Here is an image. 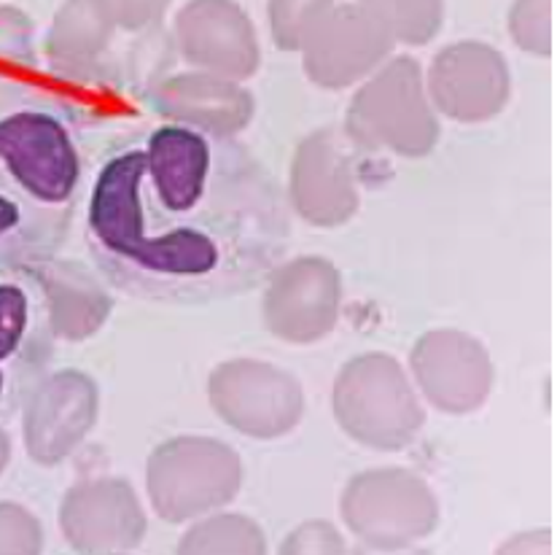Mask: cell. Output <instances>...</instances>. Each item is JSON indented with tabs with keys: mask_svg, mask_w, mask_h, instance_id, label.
<instances>
[{
	"mask_svg": "<svg viewBox=\"0 0 557 555\" xmlns=\"http://www.w3.org/2000/svg\"><path fill=\"white\" fill-rule=\"evenodd\" d=\"M175 44L202 73L240 82L259 67V41L237 3H186L175 20Z\"/></svg>",
	"mask_w": 557,
	"mask_h": 555,
	"instance_id": "8",
	"label": "cell"
},
{
	"mask_svg": "<svg viewBox=\"0 0 557 555\" xmlns=\"http://www.w3.org/2000/svg\"><path fill=\"white\" fill-rule=\"evenodd\" d=\"M243 467L230 445L208 437H178L159 445L149 458V496L168 523L200 518L235 499Z\"/></svg>",
	"mask_w": 557,
	"mask_h": 555,
	"instance_id": "3",
	"label": "cell"
},
{
	"mask_svg": "<svg viewBox=\"0 0 557 555\" xmlns=\"http://www.w3.org/2000/svg\"><path fill=\"white\" fill-rule=\"evenodd\" d=\"M0 270H3V268H0Z\"/></svg>",
	"mask_w": 557,
	"mask_h": 555,
	"instance_id": "18",
	"label": "cell"
},
{
	"mask_svg": "<svg viewBox=\"0 0 557 555\" xmlns=\"http://www.w3.org/2000/svg\"><path fill=\"white\" fill-rule=\"evenodd\" d=\"M44 531L38 520L20 504H0V553H38Z\"/></svg>",
	"mask_w": 557,
	"mask_h": 555,
	"instance_id": "14",
	"label": "cell"
},
{
	"mask_svg": "<svg viewBox=\"0 0 557 555\" xmlns=\"http://www.w3.org/2000/svg\"><path fill=\"white\" fill-rule=\"evenodd\" d=\"M264 319L277 337L310 343L332 330L337 313V273L321 259H294L267 278Z\"/></svg>",
	"mask_w": 557,
	"mask_h": 555,
	"instance_id": "9",
	"label": "cell"
},
{
	"mask_svg": "<svg viewBox=\"0 0 557 555\" xmlns=\"http://www.w3.org/2000/svg\"><path fill=\"white\" fill-rule=\"evenodd\" d=\"M307 5L297 3H272L270 5V22L275 44L283 49H299L302 47V33L307 22Z\"/></svg>",
	"mask_w": 557,
	"mask_h": 555,
	"instance_id": "16",
	"label": "cell"
},
{
	"mask_svg": "<svg viewBox=\"0 0 557 555\" xmlns=\"http://www.w3.org/2000/svg\"><path fill=\"white\" fill-rule=\"evenodd\" d=\"M9 451H11L9 437H5V432H3V429H0V474H3L5 464H9Z\"/></svg>",
	"mask_w": 557,
	"mask_h": 555,
	"instance_id": "17",
	"label": "cell"
},
{
	"mask_svg": "<svg viewBox=\"0 0 557 555\" xmlns=\"http://www.w3.org/2000/svg\"><path fill=\"white\" fill-rule=\"evenodd\" d=\"M54 340L36 268L0 270V416H11L30 399L44 381Z\"/></svg>",
	"mask_w": 557,
	"mask_h": 555,
	"instance_id": "4",
	"label": "cell"
},
{
	"mask_svg": "<svg viewBox=\"0 0 557 555\" xmlns=\"http://www.w3.org/2000/svg\"><path fill=\"white\" fill-rule=\"evenodd\" d=\"M151 103L170 122L189 124L226 138L240 133L253 116L251 92H246L237 82H226L210 73L164 78L153 87Z\"/></svg>",
	"mask_w": 557,
	"mask_h": 555,
	"instance_id": "10",
	"label": "cell"
},
{
	"mask_svg": "<svg viewBox=\"0 0 557 555\" xmlns=\"http://www.w3.org/2000/svg\"><path fill=\"white\" fill-rule=\"evenodd\" d=\"M98 388L84 372L67 370L44 378L25 402V443L38 464H60L92 432Z\"/></svg>",
	"mask_w": 557,
	"mask_h": 555,
	"instance_id": "6",
	"label": "cell"
},
{
	"mask_svg": "<svg viewBox=\"0 0 557 555\" xmlns=\"http://www.w3.org/2000/svg\"><path fill=\"white\" fill-rule=\"evenodd\" d=\"M84 178V113L65 95L0 71V268L57 259Z\"/></svg>",
	"mask_w": 557,
	"mask_h": 555,
	"instance_id": "2",
	"label": "cell"
},
{
	"mask_svg": "<svg viewBox=\"0 0 557 555\" xmlns=\"http://www.w3.org/2000/svg\"><path fill=\"white\" fill-rule=\"evenodd\" d=\"M60 526L78 553H127L144 540L146 515L124 480H89L65 496Z\"/></svg>",
	"mask_w": 557,
	"mask_h": 555,
	"instance_id": "7",
	"label": "cell"
},
{
	"mask_svg": "<svg viewBox=\"0 0 557 555\" xmlns=\"http://www.w3.org/2000/svg\"><path fill=\"white\" fill-rule=\"evenodd\" d=\"M0 60L20 67L36 65L30 20L11 5H0Z\"/></svg>",
	"mask_w": 557,
	"mask_h": 555,
	"instance_id": "15",
	"label": "cell"
},
{
	"mask_svg": "<svg viewBox=\"0 0 557 555\" xmlns=\"http://www.w3.org/2000/svg\"><path fill=\"white\" fill-rule=\"evenodd\" d=\"M116 16L111 3H67L57 11L47 57L51 71L65 82L87 84L106 78V57Z\"/></svg>",
	"mask_w": 557,
	"mask_h": 555,
	"instance_id": "11",
	"label": "cell"
},
{
	"mask_svg": "<svg viewBox=\"0 0 557 555\" xmlns=\"http://www.w3.org/2000/svg\"><path fill=\"white\" fill-rule=\"evenodd\" d=\"M36 273L47 292L51 326L57 337L76 343L100 330L113 303L98 278L89 275L82 264L57 262V259L38 264Z\"/></svg>",
	"mask_w": 557,
	"mask_h": 555,
	"instance_id": "12",
	"label": "cell"
},
{
	"mask_svg": "<svg viewBox=\"0 0 557 555\" xmlns=\"http://www.w3.org/2000/svg\"><path fill=\"white\" fill-rule=\"evenodd\" d=\"M292 219L272 173L226 135L164 122L108 149L87 200L100 275L140 303L208 305L264 283Z\"/></svg>",
	"mask_w": 557,
	"mask_h": 555,
	"instance_id": "1",
	"label": "cell"
},
{
	"mask_svg": "<svg viewBox=\"0 0 557 555\" xmlns=\"http://www.w3.org/2000/svg\"><path fill=\"white\" fill-rule=\"evenodd\" d=\"M264 534L246 515L224 513L200 520L181 540V553H264Z\"/></svg>",
	"mask_w": 557,
	"mask_h": 555,
	"instance_id": "13",
	"label": "cell"
},
{
	"mask_svg": "<svg viewBox=\"0 0 557 555\" xmlns=\"http://www.w3.org/2000/svg\"><path fill=\"white\" fill-rule=\"evenodd\" d=\"M208 391L213 410L248 437L292 432L305 410L297 381L267 361H226L213 370Z\"/></svg>",
	"mask_w": 557,
	"mask_h": 555,
	"instance_id": "5",
	"label": "cell"
}]
</instances>
